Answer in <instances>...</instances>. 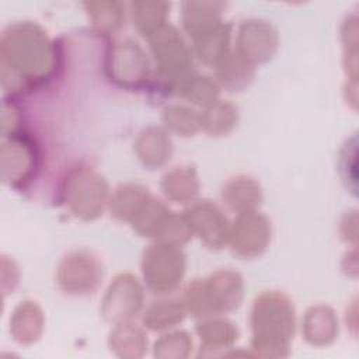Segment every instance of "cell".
I'll list each match as a JSON object with an SVG mask.
<instances>
[{
    "instance_id": "6da1fadb",
    "label": "cell",
    "mask_w": 359,
    "mask_h": 359,
    "mask_svg": "<svg viewBox=\"0 0 359 359\" xmlns=\"http://www.w3.org/2000/svg\"><path fill=\"white\" fill-rule=\"evenodd\" d=\"M60 53L43 27L14 21L0 35V80L4 95L34 90L53 79Z\"/></svg>"
},
{
    "instance_id": "7a4b0ae2",
    "label": "cell",
    "mask_w": 359,
    "mask_h": 359,
    "mask_svg": "<svg viewBox=\"0 0 359 359\" xmlns=\"http://www.w3.org/2000/svg\"><path fill=\"white\" fill-rule=\"evenodd\" d=\"M250 328L252 355L283 358L296 332V310L290 297L280 290H264L251 306Z\"/></svg>"
},
{
    "instance_id": "3957f363",
    "label": "cell",
    "mask_w": 359,
    "mask_h": 359,
    "mask_svg": "<svg viewBox=\"0 0 359 359\" xmlns=\"http://www.w3.org/2000/svg\"><path fill=\"white\" fill-rule=\"evenodd\" d=\"M146 41L156 67L147 88L157 90L161 95L181 97L185 87L198 74L192 46L171 22L163 25Z\"/></svg>"
},
{
    "instance_id": "277c9868",
    "label": "cell",
    "mask_w": 359,
    "mask_h": 359,
    "mask_svg": "<svg viewBox=\"0 0 359 359\" xmlns=\"http://www.w3.org/2000/svg\"><path fill=\"white\" fill-rule=\"evenodd\" d=\"M188 314L195 318L222 316L238 309L244 299V279L233 269H217L206 278L191 280L181 296Z\"/></svg>"
},
{
    "instance_id": "5b68a950",
    "label": "cell",
    "mask_w": 359,
    "mask_h": 359,
    "mask_svg": "<svg viewBox=\"0 0 359 359\" xmlns=\"http://www.w3.org/2000/svg\"><path fill=\"white\" fill-rule=\"evenodd\" d=\"M111 189L105 178L90 165L72 168L62 184V199L69 212L84 222L98 219L109 205Z\"/></svg>"
},
{
    "instance_id": "8992f818",
    "label": "cell",
    "mask_w": 359,
    "mask_h": 359,
    "mask_svg": "<svg viewBox=\"0 0 359 359\" xmlns=\"http://www.w3.org/2000/svg\"><path fill=\"white\" fill-rule=\"evenodd\" d=\"M104 66L111 83L130 91L147 88L154 74L147 52L129 36L114 39L109 43Z\"/></svg>"
},
{
    "instance_id": "52a82bcc",
    "label": "cell",
    "mask_w": 359,
    "mask_h": 359,
    "mask_svg": "<svg viewBox=\"0 0 359 359\" xmlns=\"http://www.w3.org/2000/svg\"><path fill=\"white\" fill-rule=\"evenodd\" d=\"M144 286L158 296L174 293L187 272V255L181 247L154 241L144 248L140 259Z\"/></svg>"
},
{
    "instance_id": "ba28073f",
    "label": "cell",
    "mask_w": 359,
    "mask_h": 359,
    "mask_svg": "<svg viewBox=\"0 0 359 359\" xmlns=\"http://www.w3.org/2000/svg\"><path fill=\"white\" fill-rule=\"evenodd\" d=\"M104 279V265L90 250H72L57 262L55 280L69 296H90L97 292Z\"/></svg>"
},
{
    "instance_id": "9c48e42d",
    "label": "cell",
    "mask_w": 359,
    "mask_h": 359,
    "mask_svg": "<svg viewBox=\"0 0 359 359\" xmlns=\"http://www.w3.org/2000/svg\"><path fill=\"white\" fill-rule=\"evenodd\" d=\"M39 168V151L35 140L25 132L6 136L0 147L1 180L21 189L35 178Z\"/></svg>"
},
{
    "instance_id": "30bf717a",
    "label": "cell",
    "mask_w": 359,
    "mask_h": 359,
    "mask_svg": "<svg viewBox=\"0 0 359 359\" xmlns=\"http://www.w3.org/2000/svg\"><path fill=\"white\" fill-rule=\"evenodd\" d=\"M143 285L135 275L123 272L116 275L108 285L101 300L100 313L105 321L115 325L133 321V318L143 310Z\"/></svg>"
},
{
    "instance_id": "8fae6325",
    "label": "cell",
    "mask_w": 359,
    "mask_h": 359,
    "mask_svg": "<svg viewBox=\"0 0 359 359\" xmlns=\"http://www.w3.org/2000/svg\"><path fill=\"white\" fill-rule=\"evenodd\" d=\"M271 238V220L264 213L252 210L236 215L230 224L227 245L238 258L254 259L266 251Z\"/></svg>"
},
{
    "instance_id": "7c38bea8",
    "label": "cell",
    "mask_w": 359,
    "mask_h": 359,
    "mask_svg": "<svg viewBox=\"0 0 359 359\" xmlns=\"http://www.w3.org/2000/svg\"><path fill=\"white\" fill-rule=\"evenodd\" d=\"M188 220L192 234L210 250H222L229 243L230 222L223 209L209 201L196 199L182 212Z\"/></svg>"
},
{
    "instance_id": "4fadbf2b",
    "label": "cell",
    "mask_w": 359,
    "mask_h": 359,
    "mask_svg": "<svg viewBox=\"0 0 359 359\" xmlns=\"http://www.w3.org/2000/svg\"><path fill=\"white\" fill-rule=\"evenodd\" d=\"M278 48V31L268 20L247 18L240 22L234 49L251 65L257 66L271 60Z\"/></svg>"
},
{
    "instance_id": "5bb4252c",
    "label": "cell",
    "mask_w": 359,
    "mask_h": 359,
    "mask_svg": "<svg viewBox=\"0 0 359 359\" xmlns=\"http://www.w3.org/2000/svg\"><path fill=\"white\" fill-rule=\"evenodd\" d=\"M133 150L146 168L156 170L170 161L174 153V144L170 133L163 126L150 125L139 132L133 143Z\"/></svg>"
},
{
    "instance_id": "9a60e30c",
    "label": "cell",
    "mask_w": 359,
    "mask_h": 359,
    "mask_svg": "<svg viewBox=\"0 0 359 359\" xmlns=\"http://www.w3.org/2000/svg\"><path fill=\"white\" fill-rule=\"evenodd\" d=\"M222 1H184L181 4L182 28L191 41L210 32L223 22Z\"/></svg>"
},
{
    "instance_id": "2e32d148",
    "label": "cell",
    "mask_w": 359,
    "mask_h": 359,
    "mask_svg": "<svg viewBox=\"0 0 359 359\" xmlns=\"http://www.w3.org/2000/svg\"><path fill=\"white\" fill-rule=\"evenodd\" d=\"M45 328V316L41 306L34 300L20 302L8 321V332L11 338L20 345H32L35 344Z\"/></svg>"
},
{
    "instance_id": "e0dca14e",
    "label": "cell",
    "mask_w": 359,
    "mask_h": 359,
    "mask_svg": "<svg viewBox=\"0 0 359 359\" xmlns=\"http://www.w3.org/2000/svg\"><path fill=\"white\" fill-rule=\"evenodd\" d=\"M220 196L223 203L236 215L258 210L264 199L259 182L247 174H238L227 180Z\"/></svg>"
},
{
    "instance_id": "ac0fdd59",
    "label": "cell",
    "mask_w": 359,
    "mask_h": 359,
    "mask_svg": "<svg viewBox=\"0 0 359 359\" xmlns=\"http://www.w3.org/2000/svg\"><path fill=\"white\" fill-rule=\"evenodd\" d=\"M303 338L313 346H327L338 335V317L325 304H314L307 309L302 320Z\"/></svg>"
},
{
    "instance_id": "d6986e66",
    "label": "cell",
    "mask_w": 359,
    "mask_h": 359,
    "mask_svg": "<svg viewBox=\"0 0 359 359\" xmlns=\"http://www.w3.org/2000/svg\"><path fill=\"white\" fill-rule=\"evenodd\" d=\"M160 187L168 201L189 205L198 199L201 182L195 167L182 164L165 171Z\"/></svg>"
},
{
    "instance_id": "ffe728a7",
    "label": "cell",
    "mask_w": 359,
    "mask_h": 359,
    "mask_svg": "<svg viewBox=\"0 0 359 359\" xmlns=\"http://www.w3.org/2000/svg\"><path fill=\"white\" fill-rule=\"evenodd\" d=\"M215 80L230 93L245 90L255 76V66L245 60L234 48L213 67Z\"/></svg>"
},
{
    "instance_id": "44dd1931",
    "label": "cell",
    "mask_w": 359,
    "mask_h": 359,
    "mask_svg": "<svg viewBox=\"0 0 359 359\" xmlns=\"http://www.w3.org/2000/svg\"><path fill=\"white\" fill-rule=\"evenodd\" d=\"M188 311L181 297H161L146 307L142 316L143 327L150 331H170L181 324Z\"/></svg>"
},
{
    "instance_id": "7402d4cb",
    "label": "cell",
    "mask_w": 359,
    "mask_h": 359,
    "mask_svg": "<svg viewBox=\"0 0 359 359\" xmlns=\"http://www.w3.org/2000/svg\"><path fill=\"white\" fill-rule=\"evenodd\" d=\"M109 349L119 358H142L147 351V335L143 327L133 321L115 324L108 335Z\"/></svg>"
},
{
    "instance_id": "603a6c76",
    "label": "cell",
    "mask_w": 359,
    "mask_h": 359,
    "mask_svg": "<svg viewBox=\"0 0 359 359\" xmlns=\"http://www.w3.org/2000/svg\"><path fill=\"white\" fill-rule=\"evenodd\" d=\"M195 332L201 339L202 348L212 352L231 348L238 338L236 324L222 316L199 318L195 325Z\"/></svg>"
},
{
    "instance_id": "cb8c5ba5",
    "label": "cell",
    "mask_w": 359,
    "mask_h": 359,
    "mask_svg": "<svg viewBox=\"0 0 359 359\" xmlns=\"http://www.w3.org/2000/svg\"><path fill=\"white\" fill-rule=\"evenodd\" d=\"M83 7L93 27L102 35H116L126 21V8L122 1L94 0L84 1Z\"/></svg>"
},
{
    "instance_id": "d4e9b609",
    "label": "cell",
    "mask_w": 359,
    "mask_h": 359,
    "mask_svg": "<svg viewBox=\"0 0 359 359\" xmlns=\"http://www.w3.org/2000/svg\"><path fill=\"white\" fill-rule=\"evenodd\" d=\"M231 24L223 21L210 32L192 41V50L195 59L206 66L215 67L230 50Z\"/></svg>"
},
{
    "instance_id": "484cf974",
    "label": "cell",
    "mask_w": 359,
    "mask_h": 359,
    "mask_svg": "<svg viewBox=\"0 0 359 359\" xmlns=\"http://www.w3.org/2000/svg\"><path fill=\"white\" fill-rule=\"evenodd\" d=\"M171 4L157 0H137L129 3V14L135 29L147 39L168 22Z\"/></svg>"
},
{
    "instance_id": "4316f807",
    "label": "cell",
    "mask_w": 359,
    "mask_h": 359,
    "mask_svg": "<svg viewBox=\"0 0 359 359\" xmlns=\"http://www.w3.org/2000/svg\"><path fill=\"white\" fill-rule=\"evenodd\" d=\"M150 196L151 194L146 187L136 182H125L111 194L108 209L116 220L130 223Z\"/></svg>"
},
{
    "instance_id": "83f0119b",
    "label": "cell",
    "mask_w": 359,
    "mask_h": 359,
    "mask_svg": "<svg viewBox=\"0 0 359 359\" xmlns=\"http://www.w3.org/2000/svg\"><path fill=\"white\" fill-rule=\"evenodd\" d=\"M171 212L172 210H170V208L163 201L151 195L129 224L139 236L156 241Z\"/></svg>"
},
{
    "instance_id": "f1b7e54d",
    "label": "cell",
    "mask_w": 359,
    "mask_h": 359,
    "mask_svg": "<svg viewBox=\"0 0 359 359\" xmlns=\"http://www.w3.org/2000/svg\"><path fill=\"white\" fill-rule=\"evenodd\" d=\"M202 130L213 137L229 135L238 123V108L229 100L219 98L201 111Z\"/></svg>"
},
{
    "instance_id": "f546056e",
    "label": "cell",
    "mask_w": 359,
    "mask_h": 359,
    "mask_svg": "<svg viewBox=\"0 0 359 359\" xmlns=\"http://www.w3.org/2000/svg\"><path fill=\"white\" fill-rule=\"evenodd\" d=\"M163 128L168 133L191 137L202 130L201 111L185 104H170L161 112Z\"/></svg>"
},
{
    "instance_id": "4dcf8cb0",
    "label": "cell",
    "mask_w": 359,
    "mask_h": 359,
    "mask_svg": "<svg viewBox=\"0 0 359 359\" xmlns=\"http://www.w3.org/2000/svg\"><path fill=\"white\" fill-rule=\"evenodd\" d=\"M220 90L222 88L215 77L198 73L185 87L181 98L187 100L192 105L205 109L220 98Z\"/></svg>"
},
{
    "instance_id": "1f68e13d",
    "label": "cell",
    "mask_w": 359,
    "mask_h": 359,
    "mask_svg": "<svg viewBox=\"0 0 359 359\" xmlns=\"http://www.w3.org/2000/svg\"><path fill=\"white\" fill-rule=\"evenodd\" d=\"M154 356L164 359L188 358L192 352V338L187 331H165L154 342Z\"/></svg>"
},
{
    "instance_id": "d6a6232c",
    "label": "cell",
    "mask_w": 359,
    "mask_h": 359,
    "mask_svg": "<svg viewBox=\"0 0 359 359\" xmlns=\"http://www.w3.org/2000/svg\"><path fill=\"white\" fill-rule=\"evenodd\" d=\"M192 237H194V234H192V230L188 224V220H187L185 215L171 212L168 220L165 222V224H164V227H163V230H161V233H160V236L157 237L156 241H161V243L182 247Z\"/></svg>"
},
{
    "instance_id": "836d02e7",
    "label": "cell",
    "mask_w": 359,
    "mask_h": 359,
    "mask_svg": "<svg viewBox=\"0 0 359 359\" xmlns=\"http://www.w3.org/2000/svg\"><path fill=\"white\" fill-rule=\"evenodd\" d=\"M22 129V112L13 95H4L1 105V135L3 137L18 133Z\"/></svg>"
},
{
    "instance_id": "e575fe53",
    "label": "cell",
    "mask_w": 359,
    "mask_h": 359,
    "mask_svg": "<svg viewBox=\"0 0 359 359\" xmlns=\"http://www.w3.org/2000/svg\"><path fill=\"white\" fill-rule=\"evenodd\" d=\"M1 293L3 297L13 293L20 283V269L15 261L7 255H1Z\"/></svg>"
},
{
    "instance_id": "d590c367",
    "label": "cell",
    "mask_w": 359,
    "mask_h": 359,
    "mask_svg": "<svg viewBox=\"0 0 359 359\" xmlns=\"http://www.w3.org/2000/svg\"><path fill=\"white\" fill-rule=\"evenodd\" d=\"M339 233L344 241L346 243H352L353 247L356 244V212H346L344 215V217L341 219V224H339Z\"/></svg>"
}]
</instances>
